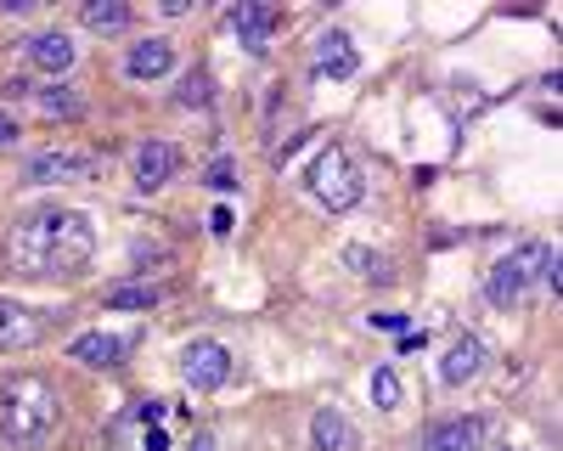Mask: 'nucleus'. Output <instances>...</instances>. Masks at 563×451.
Masks as SVG:
<instances>
[{"mask_svg": "<svg viewBox=\"0 0 563 451\" xmlns=\"http://www.w3.org/2000/svg\"><path fill=\"white\" fill-rule=\"evenodd\" d=\"M29 97H34V108L57 113V119H79V113H85L79 90H68V85H45V90H29Z\"/></svg>", "mask_w": 563, "mask_h": 451, "instance_id": "17", "label": "nucleus"}, {"mask_svg": "<svg viewBox=\"0 0 563 451\" xmlns=\"http://www.w3.org/2000/svg\"><path fill=\"white\" fill-rule=\"evenodd\" d=\"M108 305L113 310H147V305H158V288H113Z\"/></svg>", "mask_w": 563, "mask_h": 451, "instance_id": "21", "label": "nucleus"}, {"mask_svg": "<svg viewBox=\"0 0 563 451\" xmlns=\"http://www.w3.org/2000/svg\"><path fill=\"white\" fill-rule=\"evenodd\" d=\"M175 169H180V153H175L169 142H158V135L135 147V187H141V193H158Z\"/></svg>", "mask_w": 563, "mask_h": 451, "instance_id": "8", "label": "nucleus"}, {"mask_svg": "<svg viewBox=\"0 0 563 451\" xmlns=\"http://www.w3.org/2000/svg\"><path fill=\"white\" fill-rule=\"evenodd\" d=\"M231 226H238V220H231V209H214V215H209V232H214V238H231Z\"/></svg>", "mask_w": 563, "mask_h": 451, "instance_id": "25", "label": "nucleus"}, {"mask_svg": "<svg viewBox=\"0 0 563 451\" xmlns=\"http://www.w3.org/2000/svg\"><path fill=\"white\" fill-rule=\"evenodd\" d=\"M192 451H220V440H214V435H209V429H203V435H198V440H192Z\"/></svg>", "mask_w": 563, "mask_h": 451, "instance_id": "28", "label": "nucleus"}, {"mask_svg": "<svg viewBox=\"0 0 563 451\" xmlns=\"http://www.w3.org/2000/svg\"><path fill=\"white\" fill-rule=\"evenodd\" d=\"M175 102H180V108H209V102H214V79H209L203 68H192V74L180 79V90H175Z\"/></svg>", "mask_w": 563, "mask_h": 451, "instance_id": "18", "label": "nucleus"}, {"mask_svg": "<svg viewBox=\"0 0 563 451\" xmlns=\"http://www.w3.org/2000/svg\"><path fill=\"white\" fill-rule=\"evenodd\" d=\"M231 29H238V40H243V52H265L271 45V29H276V12L271 7H260V0H249V7H238L231 12Z\"/></svg>", "mask_w": 563, "mask_h": 451, "instance_id": "14", "label": "nucleus"}, {"mask_svg": "<svg viewBox=\"0 0 563 451\" xmlns=\"http://www.w3.org/2000/svg\"><path fill=\"white\" fill-rule=\"evenodd\" d=\"M310 446H316V451H355V424L339 413V406H316Z\"/></svg>", "mask_w": 563, "mask_h": 451, "instance_id": "11", "label": "nucleus"}, {"mask_svg": "<svg viewBox=\"0 0 563 451\" xmlns=\"http://www.w3.org/2000/svg\"><path fill=\"white\" fill-rule=\"evenodd\" d=\"M0 418H7V429H12L23 446H29V440H40L45 429H52V418H57L52 389H45V384H34V378L12 384V389H7V406H0Z\"/></svg>", "mask_w": 563, "mask_h": 451, "instance_id": "4", "label": "nucleus"}, {"mask_svg": "<svg viewBox=\"0 0 563 451\" xmlns=\"http://www.w3.org/2000/svg\"><path fill=\"white\" fill-rule=\"evenodd\" d=\"M34 339H40V316L0 294V350H29Z\"/></svg>", "mask_w": 563, "mask_h": 451, "instance_id": "12", "label": "nucleus"}, {"mask_svg": "<svg viewBox=\"0 0 563 451\" xmlns=\"http://www.w3.org/2000/svg\"><path fill=\"white\" fill-rule=\"evenodd\" d=\"M68 355L85 361V367H97V373H108V367H119V361H124V339H113V333H79L68 344Z\"/></svg>", "mask_w": 563, "mask_h": 451, "instance_id": "15", "label": "nucleus"}, {"mask_svg": "<svg viewBox=\"0 0 563 451\" xmlns=\"http://www.w3.org/2000/svg\"><path fill=\"white\" fill-rule=\"evenodd\" d=\"M90 175H97V158L63 153V147H45L23 164V180H34V187H68V180H90Z\"/></svg>", "mask_w": 563, "mask_h": 451, "instance_id": "6", "label": "nucleus"}, {"mask_svg": "<svg viewBox=\"0 0 563 451\" xmlns=\"http://www.w3.org/2000/svg\"><path fill=\"white\" fill-rule=\"evenodd\" d=\"M180 378L192 384L198 395H214L231 378V350L214 344V339H192V344L180 350Z\"/></svg>", "mask_w": 563, "mask_h": 451, "instance_id": "5", "label": "nucleus"}, {"mask_svg": "<svg viewBox=\"0 0 563 451\" xmlns=\"http://www.w3.org/2000/svg\"><path fill=\"white\" fill-rule=\"evenodd\" d=\"M479 446H485V418H451L422 435V451H479Z\"/></svg>", "mask_w": 563, "mask_h": 451, "instance_id": "10", "label": "nucleus"}, {"mask_svg": "<svg viewBox=\"0 0 563 451\" xmlns=\"http://www.w3.org/2000/svg\"><path fill=\"white\" fill-rule=\"evenodd\" d=\"M344 265H361L372 283H389V265H384L378 254H372V249H344Z\"/></svg>", "mask_w": 563, "mask_h": 451, "instance_id": "22", "label": "nucleus"}, {"mask_svg": "<svg viewBox=\"0 0 563 451\" xmlns=\"http://www.w3.org/2000/svg\"><path fill=\"white\" fill-rule=\"evenodd\" d=\"M124 23H130L124 0H97V7H85V29H124Z\"/></svg>", "mask_w": 563, "mask_h": 451, "instance_id": "19", "label": "nucleus"}, {"mask_svg": "<svg viewBox=\"0 0 563 451\" xmlns=\"http://www.w3.org/2000/svg\"><path fill=\"white\" fill-rule=\"evenodd\" d=\"M490 361V350H485V339H474V333H462L445 355H440V384H467V378H479V367Z\"/></svg>", "mask_w": 563, "mask_h": 451, "instance_id": "9", "label": "nucleus"}, {"mask_svg": "<svg viewBox=\"0 0 563 451\" xmlns=\"http://www.w3.org/2000/svg\"><path fill=\"white\" fill-rule=\"evenodd\" d=\"M12 142H18V119L0 108V147H12Z\"/></svg>", "mask_w": 563, "mask_h": 451, "instance_id": "26", "label": "nucleus"}, {"mask_svg": "<svg viewBox=\"0 0 563 451\" xmlns=\"http://www.w3.org/2000/svg\"><path fill=\"white\" fill-rule=\"evenodd\" d=\"M97 249V226L79 209H40L12 226V271L18 277H79Z\"/></svg>", "mask_w": 563, "mask_h": 451, "instance_id": "1", "label": "nucleus"}, {"mask_svg": "<svg viewBox=\"0 0 563 451\" xmlns=\"http://www.w3.org/2000/svg\"><path fill=\"white\" fill-rule=\"evenodd\" d=\"M305 187H310V198H316L321 209H333V215H350V209L361 204V193H366L355 158H350L339 142L316 153V164L305 169Z\"/></svg>", "mask_w": 563, "mask_h": 451, "instance_id": "2", "label": "nucleus"}, {"mask_svg": "<svg viewBox=\"0 0 563 451\" xmlns=\"http://www.w3.org/2000/svg\"><path fill=\"white\" fill-rule=\"evenodd\" d=\"M169 68H175V45L169 40H141V45H130V57H124L130 79H164Z\"/></svg>", "mask_w": 563, "mask_h": 451, "instance_id": "13", "label": "nucleus"}, {"mask_svg": "<svg viewBox=\"0 0 563 451\" xmlns=\"http://www.w3.org/2000/svg\"><path fill=\"white\" fill-rule=\"evenodd\" d=\"M321 79H350L355 68H361V52H355V40L344 34V29H327L321 40H316V63H310Z\"/></svg>", "mask_w": 563, "mask_h": 451, "instance_id": "7", "label": "nucleus"}, {"mask_svg": "<svg viewBox=\"0 0 563 451\" xmlns=\"http://www.w3.org/2000/svg\"><path fill=\"white\" fill-rule=\"evenodd\" d=\"M400 373L395 367H378V373H372V400H378L384 406V413H395V406H400Z\"/></svg>", "mask_w": 563, "mask_h": 451, "instance_id": "20", "label": "nucleus"}, {"mask_svg": "<svg viewBox=\"0 0 563 451\" xmlns=\"http://www.w3.org/2000/svg\"><path fill=\"white\" fill-rule=\"evenodd\" d=\"M23 45H29L34 68H45V74H68L79 63V45L68 34H40V40H23Z\"/></svg>", "mask_w": 563, "mask_h": 451, "instance_id": "16", "label": "nucleus"}, {"mask_svg": "<svg viewBox=\"0 0 563 451\" xmlns=\"http://www.w3.org/2000/svg\"><path fill=\"white\" fill-rule=\"evenodd\" d=\"M541 260H547V243H525V249H512L490 277H485V305L496 310H512V305H525V294L536 288L541 277Z\"/></svg>", "mask_w": 563, "mask_h": 451, "instance_id": "3", "label": "nucleus"}, {"mask_svg": "<svg viewBox=\"0 0 563 451\" xmlns=\"http://www.w3.org/2000/svg\"><path fill=\"white\" fill-rule=\"evenodd\" d=\"M372 328H378V333H400L406 316H400V310H372Z\"/></svg>", "mask_w": 563, "mask_h": 451, "instance_id": "24", "label": "nucleus"}, {"mask_svg": "<svg viewBox=\"0 0 563 451\" xmlns=\"http://www.w3.org/2000/svg\"><path fill=\"white\" fill-rule=\"evenodd\" d=\"M147 451H169V435H164V429H158V424H153V429H147Z\"/></svg>", "mask_w": 563, "mask_h": 451, "instance_id": "27", "label": "nucleus"}, {"mask_svg": "<svg viewBox=\"0 0 563 451\" xmlns=\"http://www.w3.org/2000/svg\"><path fill=\"white\" fill-rule=\"evenodd\" d=\"M203 180H209L214 193H231V187H238V164H231V158H214V164L203 169Z\"/></svg>", "mask_w": 563, "mask_h": 451, "instance_id": "23", "label": "nucleus"}]
</instances>
